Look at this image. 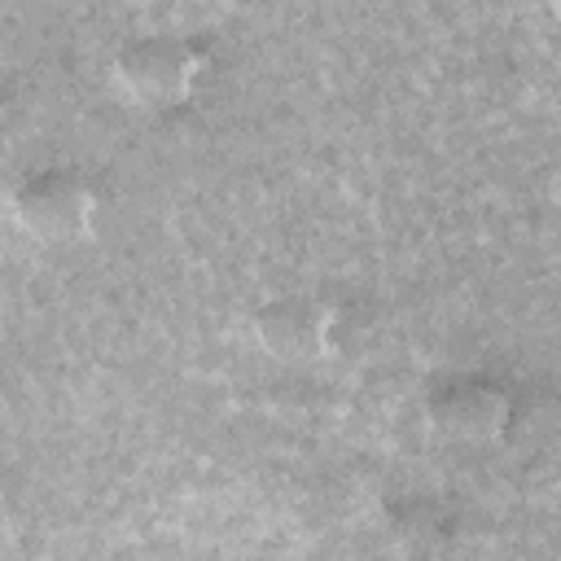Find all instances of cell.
<instances>
[{
	"label": "cell",
	"instance_id": "obj_4",
	"mask_svg": "<svg viewBox=\"0 0 561 561\" xmlns=\"http://www.w3.org/2000/svg\"><path fill=\"white\" fill-rule=\"evenodd\" d=\"M430 425L451 443H486L508 421V399L482 377H447L425 399Z\"/></svg>",
	"mask_w": 561,
	"mask_h": 561
},
{
	"label": "cell",
	"instance_id": "obj_1",
	"mask_svg": "<svg viewBox=\"0 0 561 561\" xmlns=\"http://www.w3.org/2000/svg\"><path fill=\"white\" fill-rule=\"evenodd\" d=\"M110 79L136 110H175L202 79V53L184 31H136L114 48Z\"/></svg>",
	"mask_w": 561,
	"mask_h": 561
},
{
	"label": "cell",
	"instance_id": "obj_2",
	"mask_svg": "<svg viewBox=\"0 0 561 561\" xmlns=\"http://www.w3.org/2000/svg\"><path fill=\"white\" fill-rule=\"evenodd\" d=\"M9 215L31 241L75 245L96 228V193L70 167H39L9 188Z\"/></svg>",
	"mask_w": 561,
	"mask_h": 561
},
{
	"label": "cell",
	"instance_id": "obj_5",
	"mask_svg": "<svg viewBox=\"0 0 561 561\" xmlns=\"http://www.w3.org/2000/svg\"><path fill=\"white\" fill-rule=\"evenodd\" d=\"M557 18H561V4H557Z\"/></svg>",
	"mask_w": 561,
	"mask_h": 561
},
{
	"label": "cell",
	"instance_id": "obj_3",
	"mask_svg": "<svg viewBox=\"0 0 561 561\" xmlns=\"http://www.w3.org/2000/svg\"><path fill=\"white\" fill-rule=\"evenodd\" d=\"M254 342L267 359L302 368L316 364L333 342V311L311 294H280L254 311Z\"/></svg>",
	"mask_w": 561,
	"mask_h": 561
}]
</instances>
